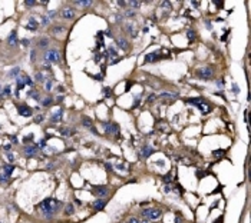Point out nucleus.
<instances>
[{
	"instance_id": "f257e3e1",
	"label": "nucleus",
	"mask_w": 251,
	"mask_h": 223,
	"mask_svg": "<svg viewBox=\"0 0 251 223\" xmlns=\"http://www.w3.org/2000/svg\"><path fill=\"white\" fill-rule=\"evenodd\" d=\"M59 206H60V202L56 200V199H52V197L45 199V200L39 205V207L42 209V212H43L45 215H47V216H52V215L59 209Z\"/></svg>"
},
{
	"instance_id": "f03ea898",
	"label": "nucleus",
	"mask_w": 251,
	"mask_h": 223,
	"mask_svg": "<svg viewBox=\"0 0 251 223\" xmlns=\"http://www.w3.org/2000/svg\"><path fill=\"white\" fill-rule=\"evenodd\" d=\"M189 104H194V106H197V109H200L201 110V113H208L209 112V104L205 102L202 97H195V99H189L188 100Z\"/></svg>"
},
{
	"instance_id": "7ed1b4c3",
	"label": "nucleus",
	"mask_w": 251,
	"mask_h": 223,
	"mask_svg": "<svg viewBox=\"0 0 251 223\" xmlns=\"http://www.w3.org/2000/svg\"><path fill=\"white\" fill-rule=\"evenodd\" d=\"M195 76L201 80H211L212 79V70L211 67H201L195 70Z\"/></svg>"
},
{
	"instance_id": "20e7f679",
	"label": "nucleus",
	"mask_w": 251,
	"mask_h": 223,
	"mask_svg": "<svg viewBox=\"0 0 251 223\" xmlns=\"http://www.w3.org/2000/svg\"><path fill=\"white\" fill-rule=\"evenodd\" d=\"M161 210L159 209H145L143 212H142V215L148 219V220H157V219H159L161 217Z\"/></svg>"
},
{
	"instance_id": "39448f33",
	"label": "nucleus",
	"mask_w": 251,
	"mask_h": 223,
	"mask_svg": "<svg viewBox=\"0 0 251 223\" xmlns=\"http://www.w3.org/2000/svg\"><path fill=\"white\" fill-rule=\"evenodd\" d=\"M102 126H103V129H105V132L106 133H118V130H119V126L116 125V123H110V122H103L102 123Z\"/></svg>"
},
{
	"instance_id": "423d86ee",
	"label": "nucleus",
	"mask_w": 251,
	"mask_h": 223,
	"mask_svg": "<svg viewBox=\"0 0 251 223\" xmlns=\"http://www.w3.org/2000/svg\"><path fill=\"white\" fill-rule=\"evenodd\" d=\"M45 59L47 62H59L60 60V54H59L58 50H49L47 54L45 56Z\"/></svg>"
},
{
	"instance_id": "0eeeda50",
	"label": "nucleus",
	"mask_w": 251,
	"mask_h": 223,
	"mask_svg": "<svg viewBox=\"0 0 251 223\" xmlns=\"http://www.w3.org/2000/svg\"><path fill=\"white\" fill-rule=\"evenodd\" d=\"M108 187L106 186H98V187H95L93 193L96 194V196H99V199H103V196H106L108 194Z\"/></svg>"
},
{
	"instance_id": "6e6552de",
	"label": "nucleus",
	"mask_w": 251,
	"mask_h": 223,
	"mask_svg": "<svg viewBox=\"0 0 251 223\" xmlns=\"http://www.w3.org/2000/svg\"><path fill=\"white\" fill-rule=\"evenodd\" d=\"M17 112H19V114L20 116H25V117H29V116H32V110L29 106H19L17 107Z\"/></svg>"
},
{
	"instance_id": "1a4fd4ad",
	"label": "nucleus",
	"mask_w": 251,
	"mask_h": 223,
	"mask_svg": "<svg viewBox=\"0 0 251 223\" xmlns=\"http://www.w3.org/2000/svg\"><path fill=\"white\" fill-rule=\"evenodd\" d=\"M37 27H39L37 20H36L34 17H30V19H29V22H27L26 29H27V30H30V32H34V30H37Z\"/></svg>"
},
{
	"instance_id": "9d476101",
	"label": "nucleus",
	"mask_w": 251,
	"mask_h": 223,
	"mask_svg": "<svg viewBox=\"0 0 251 223\" xmlns=\"http://www.w3.org/2000/svg\"><path fill=\"white\" fill-rule=\"evenodd\" d=\"M157 60H159V54H158V53H148V54L145 56L143 63H154V62H157Z\"/></svg>"
},
{
	"instance_id": "9b49d317",
	"label": "nucleus",
	"mask_w": 251,
	"mask_h": 223,
	"mask_svg": "<svg viewBox=\"0 0 251 223\" xmlns=\"http://www.w3.org/2000/svg\"><path fill=\"white\" fill-rule=\"evenodd\" d=\"M62 17L63 19H73L75 17V10L72 7H66L62 10Z\"/></svg>"
},
{
	"instance_id": "f8f14e48",
	"label": "nucleus",
	"mask_w": 251,
	"mask_h": 223,
	"mask_svg": "<svg viewBox=\"0 0 251 223\" xmlns=\"http://www.w3.org/2000/svg\"><path fill=\"white\" fill-rule=\"evenodd\" d=\"M105 206H106V200H103V199H98L92 203V207L95 210H102Z\"/></svg>"
},
{
	"instance_id": "ddd939ff",
	"label": "nucleus",
	"mask_w": 251,
	"mask_h": 223,
	"mask_svg": "<svg viewBox=\"0 0 251 223\" xmlns=\"http://www.w3.org/2000/svg\"><path fill=\"white\" fill-rule=\"evenodd\" d=\"M16 36H17L16 30H13V32L9 34V39H7L9 46H12V47H13V46H16V45H17V37H16Z\"/></svg>"
},
{
	"instance_id": "4468645a",
	"label": "nucleus",
	"mask_w": 251,
	"mask_h": 223,
	"mask_svg": "<svg viewBox=\"0 0 251 223\" xmlns=\"http://www.w3.org/2000/svg\"><path fill=\"white\" fill-rule=\"evenodd\" d=\"M152 153H154V149L149 147V146H143V147L141 149V156L142 157H149Z\"/></svg>"
},
{
	"instance_id": "2eb2a0df",
	"label": "nucleus",
	"mask_w": 251,
	"mask_h": 223,
	"mask_svg": "<svg viewBox=\"0 0 251 223\" xmlns=\"http://www.w3.org/2000/svg\"><path fill=\"white\" fill-rule=\"evenodd\" d=\"M126 32L129 33L132 37H136V36H138V30L135 29V26H134L132 23H128V24H126Z\"/></svg>"
},
{
	"instance_id": "dca6fc26",
	"label": "nucleus",
	"mask_w": 251,
	"mask_h": 223,
	"mask_svg": "<svg viewBox=\"0 0 251 223\" xmlns=\"http://www.w3.org/2000/svg\"><path fill=\"white\" fill-rule=\"evenodd\" d=\"M36 152H37V147H36L34 144H33V146H26V147H25V153H26L27 156H33Z\"/></svg>"
},
{
	"instance_id": "f3484780",
	"label": "nucleus",
	"mask_w": 251,
	"mask_h": 223,
	"mask_svg": "<svg viewBox=\"0 0 251 223\" xmlns=\"http://www.w3.org/2000/svg\"><path fill=\"white\" fill-rule=\"evenodd\" d=\"M62 113H63L62 109H58V112H56V113H55V114L52 116V119H50V120H52L53 123H58V122H59V120L62 119Z\"/></svg>"
},
{
	"instance_id": "a211bd4d",
	"label": "nucleus",
	"mask_w": 251,
	"mask_h": 223,
	"mask_svg": "<svg viewBox=\"0 0 251 223\" xmlns=\"http://www.w3.org/2000/svg\"><path fill=\"white\" fill-rule=\"evenodd\" d=\"M3 170H4V175L6 176H12L13 170H15V166H13V164H6V166L3 167Z\"/></svg>"
},
{
	"instance_id": "6ab92c4d",
	"label": "nucleus",
	"mask_w": 251,
	"mask_h": 223,
	"mask_svg": "<svg viewBox=\"0 0 251 223\" xmlns=\"http://www.w3.org/2000/svg\"><path fill=\"white\" fill-rule=\"evenodd\" d=\"M116 43H118V46L122 49V50H126V49H128V42H126L125 39H118Z\"/></svg>"
},
{
	"instance_id": "aec40b11",
	"label": "nucleus",
	"mask_w": 251,
	"mask_h": 223,
	"mask_svg": "<svg viewBox=\"0 0 251 223\" xmlns=\"http://www.w3.org/2000/svg\"><path fill=\"white\" fill-rule=\"evenodd\" d=\"M75 4H79V6H82V7H88V6L92 4V1H91V0H76Z\"/></svg>"
},
{
	"instance_id": "412c9836",
	"label": "nucleus",
	"mask_w": 251,
	"mask_h": 223,
	"mask_svg": "<svg viewBox=\"0 0 251 223\" xmlns=\"http://www.w3.org/2000/svg\"><path fill=\"white\" fill-rule=\"evenodd\" d=\"M187 36H188L189 42H194V40H195V37H197V33L194 32L192 29H189V30H187Z\"/></svg>"
},
{
	"instance_id": "4be33fe9",
	"label": "nucleus",
	"mask_w": 251,
	"mask_h": 223,
	"mask_svg": "<svg viewBox=\"0 0 251 223\" xmlns=\"http://www.w3.org/2000/svg\"><path fill=\"white\" fill-rule=\"evenodd\" d=\"M108 54L109 56H112V57H115V56H118V50H116V47L112 45V46H109V49H108Z\"/></svg>"
},
{
	"instance_id": "5701e85b",
	"label": "nucleus",
	"mask_w": 251,
	"mask_h": 223,
	"mask_svg": "<svg viewBox=\"0 0 251 223\" xmlns=\"http://www.w3.org/2000/svg\"><path fill=\"white\" fill-rule=\"evenodd\" d=\"M19 72H20V69H19V67L16 66V67H13V69H12V70L9 72V76H10V77H17Z\"/></svg>"
},
{
	"instance_id": "b1692460",
	"label": "nucleus",
	"mask_w": 251,
	"mask_h": 223,
	"mask_svg": "<svg viewBox=\"0 0 251 223\" xmlns=\"http://www.w3.org/2000/svg\"><path fill=\"white\" fill-rule=\"evenodd\" d=\"M60 133H62V136H72V134L75 133V130H70V129L65 127V129H62V130H60Z\"/></svg>"
},
{
	"instance_id": "393cba45",
	"label": "nucleus",
	"mask_w": 251,
	"mask_h": 223,
	"mask_svg": "<svg viewBox=\"0 0 251 223\" xmlns=\"http://www.w3.org/2000/svg\"><path fill=\"white\" fill-rule=\"evenodd\" d=\"M65 213H66V215H72V213H73V205H72V203L66 205V207H65Z\"/></svg>"
},
{
	"instance_id": "a878e982",
	"label": "nucleus",
	"mask_w": 251,
	"mask_h": 223,
	"mask_svg": "<svg viewBox=\"0 0 251 223\" xmlns=\"http://www.w3.org/2000/svg\"><path fill=\"white\" fill-rule=\"evenodd\" d=\"M83 125H85L86 127H91V129H92V120H91L89 117H83Z\"/></svg>"
},
{
	"instance_id": "bb28decb",
	"label": "nucleus",
	"mask_w": 251,
	"mask_h": 223,
	"mask_svg": "<svg viewBox=\"0 0 251 223\" xmlns=\"http://www.w3.org/2000/svg\"><path fill=\"white\" fill-rule=\"evenodd\" d=\"M176 95H174V93H168V92H161L159 93V97H175Z\"/></svg>"
},
{
	"instance_id": "cd10ccee",
	"label": "nucleus",
	"mask_w": 251,
	"mask_h": 223,
	"mask_svg": "<svg viewBox=\"0 0 251 223\" xmlns=\"http://www.w3.org/2000/svg\"><path fill=\"white\" fill-rule=\"evenodd\" d=\"M25 86H26V84H25V82L22 80V77H17V89L20 90V89H23Z\"/></svg>"
},
{
	"instance_id": "c85d7f7f",
	"label": "nucleus",
	"mask_w": 251,
	"mask_h": 223,
	"mask_svg": "<svg viewBox=\"0 0 251 223\" xmlns=\"http://www.w3.org/2000/svg\"><path fill=\"white\" fill-rule=\"evenodd\" d=\"M6 157H7V160H9L10 163H13V162H15V155H13L12 152H7V153H6Z\"/></svg>"
},
{
	"instance_id": "c756f323",
	"label": "nucleus",
	"mask_w": 251,
	"mask_h": 223,
	"mask_svg": "<svg viewBox=\"0 0 251 223\" xmlns=\"http://www.w3.org/2000/svg\"><path fill=\"white\" fill-rule=\"evenodd\" d=\"M42 104H43V106H50V104H52V97H46V99H43Z\"/></svg>"
},
{
	"instance_id": "7c9ffc66",
	"label": "nucleus",
	"mask_w": 251,
	"mask_h": 223,
	"mask_svg": "<svg viewBox=\"0 0 251 223\" xmlns=\"http://www.w3.org/2000/svg\"><path fill=\"white\" fill-rule=\"evenodd\" d=\"M29 96H32V99H34V100H39V99H40V97H39V93H37V92H33V90L29 92Z\"/></svg>"
},
{
	"instance_id": "2f4dec72",
	"label": "nucleus",
	"mask_w": 251,
	"mask_h": 223,
	"mask_svg": "<svg viewBox=\"0 0 251 223\" xmlns=\"http://www.w3.org/2000/svg\"><path fill=\"white\" fill-rule=\"evenodd\" d=\"M47 45H49L47 39H40V42H39V46H40V47H46Z\"/></svg>"
},
{
	"instance_id": "473e14b6",
	"label": "nucleus",
	"mask_w": 251,
	"mask_h": 223,
	"mask_svg": "<svg viewBox=\"0 0 251 223\" xmlns=\"http://www.w3.org/2000/svg\"><path fill=\"white\" fill-rule=\"evenodd\" d=\"M134 16H135V12L134 10H129V9L125 10V17H134Z\"/></svg>"
},
{
	"instance_id": "72a5a7b5",
	"label": "nucleus",
	"mask_w": 251,
	"mask_h": 223,
	"mask_svg": "<svg viewBox=\"0 0 251 223\" xmlns=\"http://www.w3.org/2000/svg\"><path fill=\"white\" fill-rule=\"evenodd\" d=\"M62 32H63L62 26H56V27H53V33H56V34H58V33H62Z\"/></svg>"
},
{
	"instance_id": "f704fd0d",
	"label": "nucleus",
	"mask_w": 251,
	"mask_h": 223,
	"mask_svg": "<svg viewBox=\"0 0 251 223\" xmlns=\"http://www.w3.org/2000/svg\"><path fill=\"white\" fill-rule=\"evenodd\" d=\"M25 4H26L27 7H32V6H34V4H36V1H34V0H26V1H25Z\"/></svg>"
},
{
	"instance_id": "c9c22d12",
	"label": "nucleus",
	"mask_w": 251,
	"mask_h": 223,
	"mask_svg": "<svg viewBox=\"0 0 251 223\" xmlns=\"http://www.w3.org/2000/svg\"><path fill=\"white\" fill-rule=\"evenodd\" d=\"M129 4H132L134 9H138V7L141 6V1H129Z\"/></svg>"
},
{
	"instance_id": "e433bc0d",
	"label": "nucleus",
	"mask_w": 251,
	"mask_h": 223,
	"mask_svg": "<svg viewBox=\"0 0 251 223\" xmlns=\"http://www.w3.org/2000/svg\"><path fill=\"white\" fill-rule=\"evenodd\" d=\"M7 180H9V176H6V175H1V176H0V182H1V183H6Z\"/></svg>"
},
{
	"instance_id": "4c0bfd02",
	"label": "nucleus",
	"mask_w": 251,
	"mask_h": 223,
	"mask_svg": "<svg viewBox=\"0 0 251 223\" xmlns=\"http://www.w3.org/2000/svg\"><path fill=\"white\" fill-rule=\"evenodd\" d=\"M126 223H141V220H138L136 217H131V219H128Z\"/></svg>"
},
{
	"instance_id": "58836bf2",
	"label": "nucleus",
	"mask_w": 251,
	"mask_h": 223,
	"mask_svg": "<svg viewBox=\"0 0 251 223\" xmlns=\"http://www.w3.org/2000/svg\"><path fill=\"white\" fill-rule=\"evenodd\" d=\"M49 20H50V17H49V16H43V19H42V24H47V23H49Z\"/></svg>"
},
{
	"instance_id": "ea45409f",
	"label": "nucleus",
	"mask_w": 251,
	"mask_h": 223,
	"mask_svg": "<svg viewBox=\"0 0 251 223\" xmlns=\"http://www.w3.org/2000/svg\"><path fill=\"white\" fill-rule=\"evenodd\" d=\"M36 80L37 82H43V74L42 73H36Z\"/></svg>"
},
{
	"instance_id": "a19ab883",
	"label": "nucleus",
	"mask_w": 251,
	"mask_h": 223,
	"mask_svg": "<svg viewBox=\"0 0 251 223\" xmlns=\"http://www.w3.org/2000/svg\"><path fill=\"white\" fill-rule=\"evenodd\" d=\"M161 6H162V7H165V9H168V7H171V3H169V1H162V3H161Z\"/></svg>"
},
{
	"instance_id": "79ce46f5",
	"label": "nucleus",
	"mask_w": 251,
	"mask_h": 223,
	"mask_svg": "<svg viewBox=\"0 0 251 223\" xmlns=\"http://www.w3.org/2000/svg\"><path fill=\"white\" fill-rule=\"evenodd\" d=\"M42 120H43V116H40V114L34 117V122H36V123H42Z\"/></svg>"
},
{
	"instance_id": "37998d69",
	"label": "nucleus",
	"mask_w": 251,
	"mask_h": 223,
	"mask_svg": "<svg viewBox=\"0 0 251 223\" xmlns=\"http://www.w3.org/2000/svg\"><path fill=\"white\" fill-rule=\"evenodd\" d=\"M45 89H46L47 92H49V90L52 89V82H50V80H47V82H46V86H45Z\"/></svg>"
},
{
	"instance_id": "c03bdc74",
	"label": "nucleus",
	"mask_w": 251,
	"mask_h": 223,
	"mask_svg": "<svg viewBox=\"0 0 251 223\" xmlns=\"http://www.w3.org/2000/svg\"><path fill=\"white\" fill-rule=\"evenodd\" d=\"M155 99H157V96H155V95H149V96H148V102H149V103H152Z\"/></svg>"
},
{
	"instance_id": "a18cd8bd",
	"label": "nucleus",
	"mask_w": 251,
	"mask_h": 223,
	"mask_svg": "<svg viewBox=\"0 0 251 223\" xmlns=\"http://www.w3.org/2000/svg\"><path fill=\"white\" fill-rule=\"evenodd\" d=\"M222 153H224L222 150H214V152H212L214 156H222Z\"/></svg>"
},
{
	"instance_id": "49530a36",
	"label": "nucleus",
	"mask_w": 251,
	"mask_h": 223,
	"mask_svg": "<svg viewBox=\"0 0 251 223\" xmlns=\"http://www.w3.org/2000/svg\"><path fill=\"white\" fill-rule=\"evenodd\" d=\"M22 45H23V46H29V45H30L29 39H23V40H22Z\"/></svg>"
},
{
	"instance_id": "de8ad7c7",
	"label": "nucleus",
	"mask_w": 251,
	"mask_h": 223,
	"mask_svg": "<svg viewBox=\"0 0 251 223\" xmlns=\"http://www.w3.org/2000/svg\"><path fill=\"white\" fill-rule=\"evenodd\" d=\"M164 182L169 183V182H171V175H167V176H165V177H164Z\"/></svg>"
},
{
	"instance_id": "09e8293b",
	"label": "nucleus",
	"mask_w": 251,
	"mask_h": 223,
	"mask_svg": "<svg viewBox=\"0 0 251 223\" xmlns=\"http://www.w3.org/2000/svg\"><path fill=\"white\" fill-rule=\"evenodd\" d=\"M109 93H110L109 89H108V87H103V95H105V96H109Z\"/></svg>"
},
{
	"instance_id": "8fccbe9b",
	"label": "nucleus",
	"mask_w": 251,
	"mask_h": 223,
	"mask_svg": "<svg viewBox=\"0 0 251 223\" xmlns=\"http://www.w3.org/2000/svg\"><path fill=\"white\" fill-rule=\"evenodd\" d=\"M115 169H119V170H126V167H124L122 164H116V166H115Z\"/></svg>"
},
{
	"instance_id": "3c124183",
	"label": "nucleus",
	"mask_w": 251,
	"mask_h": 223,
	"mask_svg": "<svg viewBox=\"0 0 251 223\" xmlns=\"http://www.w3.org/2000/svg\"><path fill=\"white\" fill-rule=\"evenodd\" d=\"M139 102H141V99H139V97H135V102H134V107H135L136 104H139Z\"/></svg>"
},
{
	"instance_id": "603ef678",
	"label": "nucleus",
	"mask_w": 251,
	"mask_h": 223,
	"mask_svg": "<svg viewBox=\"0 0 251 223\" xmlns=\"http://www.w3.org/2000/svg\"><path fill=\"white\" fill-rule=\"evenodd\" d=\"M4 93H6V95H10V87H9V86L4 87Z\"/></svg>"
},
{
	"instance_id": "864d4df0",
	"label": "nucleus",
	"mask_w": 251,
	"mask_h": 223,
	"mask_svg": "<svg viewBox=\"0 0 251 223\" xmlns=\"http://www.w3.org/2000/svg\"><path fill=\"white\" fill-rule=\"evenodd\" d=\"M215 4H217V7H222V4H224V1H214Z\"/></svg>"
},
{
	"instance_id": "5fc2aeb1",
	"label": "nucleus",
	"mask_w": 251,
	"mask_h": 223,
	"mask_svg": "<svg viewBox=\"0 0 251 223\" xmlns=\"http://www.w3.org/2000/svg\"><path fill=\"white\" fill-rule=\"evenodd\" d=\"M169 192H171V186L167 185V186H165V193H169Z\"/></svg>"
},
{
	"instance_id": "6e6d98bb",
	"label": "nucleus",
	"mask_w": 251,
	"mask_h": 223,
	"mask_svg": "<svg viewBox=\"0 0 251 223\" xmlns=\"http://www.w3.org/2000/svg\"><path fill=\"white\" fill-rule=\"evenodd\" d=\"M105 167H106V170H112V166H110L109 163H106V164H105Z\"/></svg>"
},
{
	"instance_id": "4d7b16f0",
	"label": "nucleus",
	"mask_w": 251,
	"mask_h": 223,
	"mask_svg": "<svg viewBox=\"0 0 251 223\" xmlns=\"http://www.w3.org/2000/svg\"><path fill=\"white\" fill-rule=\"evenodd\" d=\"M192 6H194V7H198V6H200V1H192Z\"/></svg>"
},
{
	"instance_id": "13d9d810",
	"label": "nucleus",
	"mask_w": 251,
	"mask_h": 223,
	"mask_svg": "<svg viewBox=\"0 0 251 223\" xmlns=\"http://www.w3.org/2000/svg\"><path fill=\"white\" fill-rule=\"evenodd\" d=\"M205 24L208 26V29H211V22L209 20H205Z\"/></svg>"
},
{
	"instance_id": "bf43d9fd",
	"label": "nucleus",
	"mask_w": 251,
	"mask_h": 223,
	"mask_svg": "<svg viewBox=\"0 0 251 223\" xmlns=\"http://www.w3.org/2000/svg\"><path fill=\"white\" fill-rule=\"evenodd\" d=\"M10 140H13L15 143H17V139H16V136H10Z\"/></svg>"
},
{
	"instance_id": "052dcab7",
	"label": "nucleus",
	"mask_w": 251,
	"mask_h": 223,
	"mask_svg": "<svg viewBox=\"0 0 251 223\" xmlns=\"http://www.w3.org/2000/svg\"><path fill=\"white\" fill-rule=\"evenodd\" d=\"M115 17H116V22H121V20H122V17L119 16V15H116Z\"/></svg>"
},
{
	"instance_id": "680f3d73",
	"label": "nucleus",
	"mask_w": 251,
	"mask_h": 223,
	"mask_svg": "<svg viewBox=\"0 0 251 223\" xmlns=\"http://www.w3.org/2000/svg\"><path fill=\"white\" fill-rule=\"evenodd\" d=\"M10 147H12V146H10V144H6V146H4V150H9V149H10Z\"/></svg>"
},
{
	"instance_id": "e2e57ef3",
	"label": "nucleus",
	"mask_w": 251,
	"mask_h": 223,
	"mask_svg": "<svg viewBox=\"0 0 251 223\" xmlns=\"http://www.w3.org/2000/svg\"><path fill=\"white\" fill-rule=\"evenodd\" d=\"M30 57H32V60H33V59L36 57V53H34V52H32V56H30Z\"/></svg>"
},
{
	"instance_id": "0e129e2a",
	"label": "nucleus",
	"mask_w": 251,
	"mask_h": 223,
	"mask_svg": "<svg viewBox=\"0 0 251 223\" xmlns=\"http://www.w3.org/2000/svg\"><path fill=\"white\" fill-rule=\"evenodd\" d=\"M39 146H40V147H43V146H45V140H42V142L39 143Z\"/></svg>"
},
{
	"instance_id": "69168bd1",
	"label": "nucleus",
	"mask_w": 251,
	"mask_h": 223,
	"mask_svg": "<svg viewBox=\"0 0 251 223\" xmlns=\"http://www.w3.org/2000/svg\"><path fill=\"white\" fill-rule=\"evenodd\" d=\"M233 89H234V92H235V93L238 92V87H237V84H234V87H233Z\"/></svg>"
},
{
	"instance_id": "338daca9",
	"label": "nucleus",
	"mask_w": 251,
	"mask_h": 223,
	"mask_svg": "<svg viewBox=\"0 0 251 223\" xmlns=\"http://www.w3.org/2000/svg\"><path fill=\"white\" fill-rule=\"evenodd\" d=\"M141 223H149V220L146 219V220H143V222H141Z\"/></svg>"
}]
</instances>
